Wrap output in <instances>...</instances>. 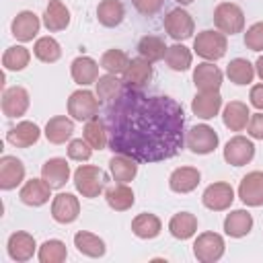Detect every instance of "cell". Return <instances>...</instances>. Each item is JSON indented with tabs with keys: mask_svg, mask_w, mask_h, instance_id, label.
I'll return each instance as SVG.
<instances>
[{
	"mask_svg": "<svg viewBox=\"0 0 263 263\" xmlns=\"http://www.w3.org/2000/svg\"><path fill=\"white\" fill-rule=\"evenodd\" d=\"M31 105L29 92L25 86H10L2 92V113L6 117H21L27 113Z\"/></svg>",
	"mask_w": 263,
	"mask_h": 263,
	"instance_id": "12",
	"label": "cell"
},
{
	"mask_svg": "<svg viewBox=\"0 0 263 263\" xmlns=\"http://www.w3.org/2000/svg\"><path fill=\"white\" fill-rule=\"evenodd\" d=\"M224 238L218 232H201L193 242V255L199 263H214L220 261L224 255Z\"/></svg>",
	"mask_w": 263,
	"mask_h": 263,
	"instance_id": "5",
	"label": "cell"
},
{
	"mask_svg": "<svg viewBox=\"0 0 263 263\" xmlns=\"http://www.w3.org/2000/svg\"><path fill=\"white\" fill-rule=\"evenodd\" d=\"M72 134H74V121L68 119L66 115H55L45 125V138L51 144H64L66 140L72 138Z\"/></svg>",
	"mask_w": 263,
	"mask_h": 263,
	"instance_id": "29",
	"label": "cell"
},
{
	"mask_svg": "<svg viewBox=\"0 0 263 263\" xmlns=\"http://www.w3.org/2000/svg\"><path fill=\"white\" fill-rule=\"evenodd\" d=\"M245 45L251 51H263V21L251 25L245 33Z\"/></svg>",
	"mask_w": 263,
	"mask_h": 263,
	"instance_id": "44",
	"label": "cell"
},
{
	"mask_svg": "<svg viewBox=\"0 0 263 263\" xmlns=\"http://www.w3.org/2000/svg\"><path fill=\"white\" fill-rule=\"evenodd\" d=\"M253 230V216L247 210H232L224 218V232L232 238H242Z\"/></svg>",
	"mask_w": 263,
	"mask_h": 263,
	"instance_id": "26",
	"label": "cell"
},
{
	"mask_svg": "<svg viewBox=\"0 0 263 263\" xmlns=\"http://www.w3.org/2000/svg\"><path fill=\"white\" fill-rule=\"evenodd\" d=\"M109 171H111V177L117 183H129L138 175V160L127 156V154H117L115 152L113 158L109 160Z\"/></svg>",
	"mask_w": 263,
	"mask_h": 263,
	"instance_id": "28",
	"label": "cell"
},
{
	"mask_svg": "<svg viewBox=\"0 0 263 263\" xmlns=\"http://www.w3.org/2000/svg\"><path fill=\"white\" fill-rule=\"evenodd\" d=\"M238 197L245 205H251V208L263 205V173L261 171H251L242 177L238 185Z\"/></svg>",
	"mask_w": 263,
	"mask_h": 263,
	"instance_id": "11",
	"label": "cell"
},
{
	"mask_svg": "<svg viewBox=\"0 0 263 263\" xmlns=\"http://www.w3.org/2000/svg\"><path fill=\"white\" fill-rule=\"evenodd\" d=\"M162 230V224H160V218L154 216V214H148V212H142L138 214L134 220H132V232L138 236V238H156Z\"/></svg>",
	"mask_w": 263,
	"mask_h": 263,
	"instance_id": "31",
	"label": "cell"
},
{
	"mask_svg": "<svg viewBox=\"0 0 263 263\" xmlns=\"http://www.w3.org/2000/svg\"><path fill=\"white\" fill-rule=\"evenodd\" d=\"M25 179V164L16 156H2L0 158V189L10 191L16 185H21Z\"/></svg>",
	"mask_w": 263,
	"mask_h": 263,
	"instance_id": "15",
	"label": "cell"
},
{
	"mask_svg": "<svg viewBox=\"0 0 263 263\" xmlns=\"http://www.w3.org/2000/svg\"><path fill=\"white\" fill-rule=\"evenodd\" d=\"M84 140L90 144L92 150H105L109 146V134L103 119L92 117L84 123Z\"/></svg>",
	"mask_w": 263,
	"mask_h": 263,
	"instance_id": "35",
	"label": "cell"
},
{
	"mask_svg": "<svg viewBox=\"0 0 263 263\" xmlns=\"http://www.w3.org/2000/svg\"><path fill=\"white\" fill-rule=\"evenodd\" d=\"M109 148L138 162H160L185 144L183 107L168 95H148L125 86L105 113Z\"/></svg>",
	"mask_w": 263,
	"mask_h": 263,
	"instance_id": "1",
	"label": "cell"
},
{
	"mask_svg": "<svg viewBox=\"0 0 263 263\" xmlns=\"http://www.w3.org/2000/svg\"><path fill=\"white\" fill-rule=\"evenodd\" d=\"M222 109V97L218 90H208V92H197L191 101V111L199 119H212L218 115Z\"/></svg>",
	"mask_w": 263,
	"mask_h": 263,
	"instance_id": "20",
	"label": "cell"
},
{
	"mask_svg": "<svg viewBox=\"0 0 263 263\" xmlns=\"http://www.w3.org/2000/svg\"><path fill=\"white\" fill-rule=\"evenodd\" d=\"M247 132H249L251 138L263 140V111L251 115V119H249V123H247Z\"/></svg>",
	"mask_w": 263,
	"mask_h": 263,
	"instance_id": "47",
	"label": "cell"
},
{
	"mask_svg": "<svg viewBox=\"0 0 263 263\" xmlns=\"http://www.w3.org/2000/svg\"><path fill=\"white\" fill-rule=\"evenodd\" d=\"M74 247L78 249V253H82L86 257H92V259L103 257L105 251H107L103 238H99L97 234L86 232V230H80V232L74 234Z\"/></svg>",
	"mask_w": 263,
	"mask_h": 263,
	"instance_id": "32",
	"label": "cell"
},
{
	"mask_svg": "<svg viewBox=\"0 0 263 263\" xmlns=\"http://www.w3.org/2000/svg\"><path fill=\"white\" fill-rule=\"evenodd\" d=\"M175 2H179V4H191L193 0H175Z\"/></svg>",
	"mask_w": 263,
	"mask_h": 263,
	"instance_id": "50",
	"label": "cell"
},
{
	"mask_svg": "<svg viewBox=\"0 0 263 263\" xmlns=\"http://www.w3.org/2000/svg\"><path fill=\"white\" fill-rule=\"evenodd\" d=\"M107 185L105 173L95 164H80L74 171V187L82 197H99Z\"/></svg>",
	"mask_w": 263,
	"mask_h": 263,
	"instance_id": "2",
	"label": "cell"
},
{
	"mask_svg": "<svg viewBox=\"0 0 263 263\" xmlns=\"http://www.w3.org/2000/svg\"><path fill=\"white\" fill-rule=\"evenodd\" d=\"M222 70L214 66L212 62H201L193 68V84L197 90L208 92V90H220L222 86Z\"/></svg>",
	"mask_w": 263,
	"mask_h": 263,
	"instance_id": "14",
	"label": "cell"
},
{
	"mask_svg": "<svg viewBox=\"0 0 263 263\" xmlns=\"http://www.w3.org/2000/svg\"><path fill=\"white\" fill-rule=\"evenodd\" d=\"M226 49H228V41L222 31L208 29V31L197 33V37L193 39V51L208 62H216V60L224 58Z\"/></svg>",
	"mask_w": 263,
	"mask_h": 263,
	"instance_id": "3",
	"label": "cell"
},
{
	"mask_svg": "<svg viewBox=\"0 0 263 263\" xmlns=\"http://www.w3.org/2000/svg\"><path fill=\"white\" fill-rule=\"evenodd\" d=\"M249 119H251V113H249V107L242 101H230L224 107L222 121L230 132H242L247 127Z\"/></svg>",
	"mask_w": 263,
	"mask_h": 263,
	"instance_id": "27",
	"label": "cell"
},
{
	"mask_svg": "<svg viewBox=\"0 0 263 263\" xmlns=\"http://www.w3.org/2000/svg\"><path fill=\"white\" fill-rule=\"evenodd\" d=\"M249 99H251V105L259 111H263V84H255L249 92Z\"/></svg>",
	"mask_w": 263,
	"mask_h": 263,
	"instance_id": "48",
	"label": "cell"
},
{
	"mask_svg": "<svg viewBox=\"0 0 263 263\" xmlns=\"http://www.w3.org/2000/svg\"><path fill=\"white\" fill-rule=\"evenodd\" d=\"M80 214V201L72 193H58L51 201V218L60 224H72Z\"/></svg>",
	"mask_w": 263,
	"mask_h": 263,
	"instance_id": "13",
	"label": "cell"
},
{
	"mask_svg": "<svg viewBox=\"0 0 263 263\" xmlns=\"http://www.w3.org/2000/svg\"><path fill=\"white\" fill-rule=\"evenodd\" d=\"M201 173L195 166H179L168 177V187L175 193H191L199 185Z\"/></svg>",
	"mask_w": 263,
	"mask_h": 263,
	"instance_id": "23",
	"label": "cell"
},
{
	"mask_svg": "<svg viewBox=\"0 0 263 263\" xmlns=\"http://www.w3.org/2000/svg\"><path fill=\"white\" fill-rule=\"evenodd\" d=\"M166 45L160 37L156 35H144L140 41H138V53L148 60V62H158V60H164L166 55Z\"/></svg>",
	"mask_w": 263,
	"mask_h": 263,
	"instance_id": "38",
	"label": "cell"
},
{
	"mask_svg": "<svg viewBox=\"0 0 263 263\" xmlns=\"http://www.w3.org/2000/svg\"><path fill=\"white\" fill-rule=\"evenodd\" d=\"M37 257H39L41 263H62V261H66L68 251H66V245H64L62 240L49 238V240H45V242L39 247Z\"/></svg>",
	"mask_w": 263,
	"mask_h": 263,
	"instance_id": "43",
	"label": "cell"
},
{
	"mask_svg": "<svg viewBox=\"0 0 263 263\" xmlns=\"http://www.w3.org/2000/svg\"><path fill=\"white\" fill-rule=\"evenodd\" d=\"M39 27H41V21L33 10H21L12 18L10 31L18 41L27 43V41H33V37L39 33Z\"/></svg>",
	"mask_w": 263,
	"mask_h": 263,
	"instance_id": "18",
	"label": "cell"
},
{
	"mask_svg": "<svg viewBox=\"0 0 263 263\" xmlns=\"http://www.w3.org/2000/svg\"><path fill=\"white\" fill-rule=\"evenodd\" d=\"M21 201L25 205H31V208H39L43 203L49 201L51 197V187L47 185V181L41 177V179H29L23 187H21V193H18Z\"/></svg>",
	"mask_w": 263,
	"mask_h": 263,
	"instance_id": "16",
	"label": "cell"
},
{
	"mask_svg": "<svg viewBox=\"0 0 263 263\" xmlns=\"http://www.w3.org/2000/svg\"><path fill=\"white\" fill-rule=\"evenodd\" d=\"M105 199H107V205L115 212H125L136 201L134 191H132V187H127V183H117V185L109 187L105 191Z\"/></svg>",
	"mask_w": 263,
	"mask_h": 263,
	"instance_id": "30",
	"label": "cell"
},
{
	"mask_svg": "<svg viewBox=\"0 0 263 263\" xmlns=\"http://www.w3.org/2000/svg\"><path fill=\"white\" fill-rule=\"evenodd\" d=\"M35 247L37 245H35L33 234L23 232V230L12 232L8 236V242H6V251H8V257L12 261H29V259H33Z\"/></svg>",
	"mask_w": 263,
	"mask_h": 263,
	"instance_id": "17",
	"label": "cell"
},
{
	"mask_svg": "<svg viewBox=\"0 0 263 263\" xmlns=\"http://www.w3.org/2000/svg\"><path fill=\"white\" fill-rule=\"evenodd\" d=\"M191 60H193V55H191V51H189L183 43L171 45V47L166 49V55H164L166 66H168L171 70H175V72H185V70H189V68H191Z\"/></svg>",
	"mask_w": 263,
	"mask_h": 263,
	"instance_id": "40",
	"label": "cell"
},
{
	"mask_svg": "<svg viewBox=\"0 0 263 263\" xmlns=\"http://www.w3.org/2000/svg\"><path fill=\"white\" fill-rule=\"evenodd\" d=\"M255 156V144L245 136H234L224 146V160L232 166L249 164Z\"/></svg>",
	"mask_w": 263,
	"mask_h": 263,
	"instance_id": "10",
	"label": "cell"
},
{
	"mask_svg": "<svg viewBox=\"0 0 263 263\" xmlns=\"http://www.w3.org/2000/svg\"><path fill=\"white\" fill-rule=\"evenodd\" d=\"M99 113V99L90 90H74L68 99V115L76 121H88Z\"/></svg>",
	"mask_w": 263,
	"mask_h": 263,
	"instance_id": "6",
	"label": "cell"
},
{
	"mask_svg": "<svg viewBox=\"0 0 263 263\" xmlns=\"http://www.w3.org/2000/svg\"><path fill=\"white\" fill-rule=\"evenodd\" d=\"M168 230L175 238L179 240H187L197 232V218L191 212H179L171 218L168 222Z\"/></svg>",
	"mask_w": 263,
	"mask_h": 263,
	"instance_id": "34",
	"label": "cell"
},
{
	"mask_svg": "<svg viewBox=\"0 0 263 263\" xmlns=\"http://www.w3.org/2000/svg\"><path fill=\"white\" fill-rule=\"evenodd\" d=\"M129 66V58L121 49H107L101 55V68L109 74H123Z\"/></svg>",
	"mask_w": 263,
	"mask_h": 263,
	"instance_id": "42",
	"label": "cell"
},
{
	"mask_svg": "<svg viewBox=\"0 0 263 263\" xmlns=\"http://www.w3.org/2000/svg\"><path fill=\"white\" fill-rule=\"evenodd\" d=\"M43 25L51 33L64 31L70 25V8L62 0H49L43 12Z\"/></svg>",
	"mask_w": 263,
	"mask_h": 263,
	"instance_id": "25",
	"label": "cell"
},
{
	"mask_svg": "<svg viewBox=\"0 0 263 263\" xmlns=\"http://www.w3.org/2000/svg\"><path fill=\"white\" fill-rule=\"evenodd\" d=\"M68 156L72 160H80L82 162V160H88L92 156V148H90V144L86 140L76 138V140H70V144H68Z\"/></svg>",
	"mask_w": 263,
	"mask_h": 263,
	"instance_id": "45",
	"label": "cell"
},
{
	"mask_svg": "<svg viewBox=\"0 0 263 263\" xmlns=\"http://www.w3.org/2000/svg\"><path fill=\"white\" fill-rule=\"evenodd\" d=\"M218 134L214 127H210L208 123H199L193 125L187 136H185V144L193 154H210L218 148Z\"/></svg>",
	"mask_w": 263,
	"mask_h": 263,
	"instance_id": "7",
	"label": "cell"
},
{
	"mask_svg": "<svg viewBox=\"0 0 263 263\" xmlns=\"http://www.w3.org/2000/svg\"><path fill=\"white\" fill-rule=\"evenodd\" d=\"M152 74H154L152 62L144 60L142 55L140 58H134V60H129V66L123 72V84L125 86H132V88L146 86L152 80Z\"/></svg>",
	"mask_w": 263,
	"mask_h": 263,
	"instance_id": "19",
	"label": "cell"
},
{
	"mask_svg": "<svg viewBox=\"0 0 263 263\" xmlns=\"http://www.w3.org/2000/svg\"><path fill=\"white\" fill-rule=\"evenodd\" d=\"M39 138H41V129L33 121H18L6 132V140L16 148H29L37 144Z\"/></svg>",
	"mask_w": 263,
	"mask_h": 263,
	"instance_id": "22",
	"label": "cell"
},
{
	"mask_svg": "<svg viewBox=\"0 0 263 263\" xmlns=\"http://www.w3.org/2000/svg\"><path fill=\"white\" fill-rule=\"evenodd\" d=\"M123 90V82L117 78V74H105V76H99L97 82H95V95L99 101H113L121 95Z\"/></svg>",
	"mask_w": 263,
	"mask_h": 263,
	"instance_id": "37",
	"label": "cell"
},
{
	"mask_svg": "<svg viewBox=\"0 0 263 263\" xmlns=\"http://www.w3.org/2000/svg\"><path fill=\"white\" fill-rule=\"evenodd\" d=\"M132 4H134V8H136L140 14L152 16V14H156V12L164 6V0H132Z\"/></svg>",
	"mask_w": 263,
	"mask_h": 263,
	"instance_id": "46",
	"label": "cell"
},
{
	"mask_svg": "<svg viewBox=\"0 0 263 263\" xmlns=\"http://www.w3.org/2000/svg\"><path fill=\"white\" fill-rule=\"evenodd\" d=\"M29 60H31V53L27 47L23 45H12L4 51L2 55V66L6 70H12V72H18V70H25L29 66Z\"/></svg>",
	"mask_w": 263,
	"mask_h": 263,
	"instance_id": "41",
	"label": "cell"
},
{
	"mask_svg": "<svg viewBox=\"0 0 263 263\" xmlns=\"http://www.w3.org/2000/svg\"><path fill=\"white\" fill-rule=\"evenodd\" d=\"M214 25L224 35H236L245 29V12L234 2H220L214 8Z\"/></svg>",
	"mask_w": 263,
	"mask_h": 263,
	"instance_id": "4",
	"label": "cell"
},
{
	"mask_svg": "<svg viewBox=\"0 0 263 263\" xmlns=\"http://www.w3.org/2000/svg\"><path fill=\"white\" fill-rule=\"evenodd\" d=\"M41 177L47 181V185L51 189H62L68 183V179H70V164H68V160L60 158V156L45 160L43 166H41Z\"/></svg>",
	"mask_w": 263,
	"mask_h": 263,
	"instance_id": "21",
	"label": "cell"
},
{
	"mask_svg": "<svg viewBox=\"0 0 263 263\" xmlns=\"http://www.w3.org/2000/svg\"><path fill=\"white\" fill-rule=\"evenodd\" d=\"M201 201L212 212H224L234 201V189H232L230 183H224V181L212 183V185L205 187V191L201 195Z\"/></svg>",
	"mask_w": 263,
	"mask_h": 263,
	"instance_id": "8",
	"label": "cell"
},
{
	"mask_svg": "<svg viewBox=\"0 0 263 263\" xmlns=\"http://www.w3.org/2000/svg\"><path fill=\"white\" fill-rule=\"evenodd\" d=\"M255 66L245 60V58H234L230 60V64L226 66V76L230 78V82L242 86V84H251L253 78H255Z\"/></svg>",
	"mask_w": 263,
	"mask_h": 263,
	"instance_id": "36",
	"label": "cell"
},
{
	"mask_svg": "<svg viewBox=\"0 0 263 263\" xmlns=\"http://www.w3.org/2000/svg\"><path fill=\"white\" fill-rule=\"evenodd\" d=\"M125 16V8L121 4V0H101L97 6V18L103 27H117L121 25Z\"/></svg>",
	"mask_w": 263,
	"mask_h": 263,
	"instance_id": "33",
	"label": "cell"
},
{
	"mask_svg": "<svg viewBox=\"0 0 263 263\" xmlns=\"http://www.w3.org/2000/svg\"><path fill=\"white\" fill-rule=\"evenodd\" d=\"M70 74L76 84L88 86V84L97 82V78H99V64L88 55H78L70 64Z\"/></svg>",
	"mask_w": 263,
	"mask_h": 263,
	"instance_id": "24",
	"label": "cell"
},
{
	"mask_svg": "<svg viewBox=\"0 0 263 263\" xmlns=\"http://www.w3.org/2000/svg\"><path fill=\"white\" fill-rule=\"evenodd\" d=\"M195 23L191 18V14L183 8H173L166 16H164V31L175 39V41H185L193 35Z\"/></svg>",
	"mask_w": 263,
	"mask_h": 263,
	"instance_id": "9",
	"label": "cell"
},
{
	"mask_svg": "<svg viewBox=\"0 0 263 263\" xmlns=\"http://www.w3.org/2000/svg\"><path fill=\"white\" fill-rule=\"evenodd\" d=\"M255 72H257V76H259L261 82H263V55L257 58V62H255Z\"/></svg>",
	"mask_w": 263,
	"mask_h": 263,
	"instance_id": "49",
	"label": "cell"
},
{
	"mask_svg": "<svg viewBox=\"0 0 263 263\" xmlns=\"http://www.w3.org/2000/svg\"><path fill=\"white\" fill-rule=\"evenodd\" d=\"M33 53H35V58L39 60V62H43V64H53V62H58L60 58H62V47H60V43L53 39V37H39L37 41H35V45H33Z\"/></svg>",
	"mask_w": 263,
	"mask_h": 263,
	"instance_id": "39",
	"label": "cell"
}]
</instances>
